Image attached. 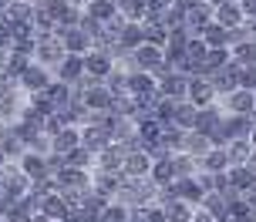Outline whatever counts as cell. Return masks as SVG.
<instances>
[{
	"instance_id": "cell-1",
	"label": "cell",
	"mask_w": 256,
	"mask_h": 222,
	"mask_svg": "<svg viewBox=\"0 0 256 222\" xmlns=\"http://www.w3.org/2000/svg\"><path fill=\"white\" fill-rule=\"evenodd\" d=\"M64 44H61V37L58 34H51V37H40L38 40V47H34V61L38 64H44L48 71H54V67L61 64V57H64Z\"/></svg>"
},
{
	"instance_id": "cell-2",
	"label": "cell",
	"mask_w": 256,
	"mask_h": 222,
	"mask_svg": "<svg viewBox=\"0 0 256 222\" xmlns=\"http://www.w3.org/2000/svg\"><path fill=\"white\" fill-rule=\"evenodd\" d=\"M84 57V74H91V78L104 81L112 71H115V57L108 51H102V47H91L88 54H81Z\"/></svg>"
},
{
	"instance_id": "cell-3",
	"label": "cell",
	"mask_w": 256,
	"mask_h": 222,
	"mask_svg": "<svg viewBox=\"0 0 256 222\" xmlns=\"http://www.w3.org/2000/svg\"><path fill=\"white\" fill-rule=\"evenodd\" d=\"M58 37H61V44H64V51L68 54H88L94 44H91V34H84L81 27H64V24H58V30H54Z\"/></svg>"
},
{
	"instance_id": "cell-4",
	"label": "cell",
	"mask_w": 256,
	"mask_h": 222,
	"mask_svg": "<svg viewBox=\"0 0 256 222\" xmlns=\"http://www.w3.org/2000/svg\"><path fill=\"white\" fill-rule=\"evenodd\" d=\"M219 105H222L226 115H250V111L256 108V94L246 91V88H236V91L222 94V98H219Z\"/></svg>"
},
{
	"instance_id": "cell-5",
	"label": "cell",
	"mask_w": 256,
	"mask_h": 222,
	"mask_svg": "<svg viewBox=\"0 0 256 222\" xmlns=\"http://www.w3.org/2000/svg\"><path fill=\"white\" fill-rule=\"evenodd\" d=\"M155 84H158V94H162V98L186 101V91H189V74H182V71H168L166 78H158Z\"/></svg>"
},
{
	"instance_id": "cell-6",
	"label": "cell",
	"mask_w": 256,
	"mask_h": 222,
	"mask_svg": "<svg viewBox=\"0 0 256 222\" xmlns=\"http://www.w3.org/2000/svg\"><path fill=\"white\" fill-rule=\"evenodd\" d=\"M17 84H20L24 91L38 94V91H44V88L51 84V71H48L44 64H38V61H30V64H27V71L17 78Z\"/></svg>"
},
{
	"instance_id": "cell-7",
	"label": "cell",
	"mask_w": 256,
	"mask_h": 222,
	"mask_svg": "<svg viewBox=\"0 0 256 222\" xmlns=\"http://www.w3.org/2000/svg\"><path fill=\"white\" fill-rule=\"evenodd\" d=\"M209 20H212V7H209L206 0L182 13V27H186V34H189V37H199V34H202V27L209 24Z\"/></svg>"
},
{
	"instance_id": "cell-8",
	"label": "cell",
	"mask_w": 256,
	"mask_h": 222,
	"mask_svg": "<svg viewBox=\"0 0 256 222\" xmlns=\"http://www.w3.org/2000/svg\"><path fill=\"white\" fill-rule=\"evenodd\" d=\"M186 101L196 108H206V105H216V91L209 78H189V91H186Z\"/></svg>"
},
{
	"instance_id": "cell-9",
	"label": "cell",
	"mask_w": 256,
	"mask_h": 222,
	"mask_svg": "<svg viewBox=\"0 0 256 222\" xmlns=\"http://www.w3.org/2000/svg\"><path fill=\"white\" fill-rule=\"evenodd\" d=\"M108 142H112V131L102 121H88V128L81 131V148H88V152H102L108 148Z\"/></svg>"
},
{
	"instance_id": "cell-10",
	"label": "cell",
	"mask_w": 256,
	"mask_h": 222,
	"mask_svg": "<svg viewBox=\"0 0 256 222\" xmlns=\"http://www.w3.org/2000/svg\"><path fill=\"white\" fill-rule=\"evenodd\" d=\"M212 20H216L219 27H226V30L240 27V24L246 20V17H243V10H240V0H226V3L212 7Z\"/></svg>"
},
{
	"instance_id": "cell-11",
	"label": "cell",
	"mask_w": 256,
	"mask_h": 222,
	"mask_svg": "<svg viewBox=\"0 0 256 222\" xmlns=\"http://www.w3.org/2000/svg\"><path fill=\"white\" fill-rule=\"evenodd\" d=\"M54 74H58V81H64V84L78 81L81 74H84V57H81V54H64L61 64L54 67Z\"/></svg>"
},
{
	"instance_id": "cell-12",
	"label": "cell",
	"mask_w": 256,
	"mask_h": 222,
	"mask_svg": "<svg viewBox=\"0 0 256 222\" xmlns=\"http://www.w3.org/2000/svg\"><path fill=\"white\" fill-rule=\"evenodd\" d=\"M122 169H125V175H132V179H142V175H148V169H152V158H148V152H125V158H122Z\"/></svg>"
},
{
	"instance_id": "cell-13",
	"label": "cell",
	"mask_w": 256,
	"mask_h": 222,
	"mask_svg": "<svg viewBox=\"0 0 256 222\" xmlns=\"http://www.w3.org/2000/svg\"><path fill=\"white\" fill-rule=\"evenodd\" d=\"M196 115H199V108L189 105V101H176V108H172V128H179V131H192L196 128Z\"/></svg>"
},
{
	"instance_id": "cell-14",
	"label": "cell",
	"mask_w": 256,
	"mask_h": 222,
	"mask_svg": "<svg viewBox=\"0 0 256 222\" xmlns=\"http://www.w3.org/2000/svg\"><path fill=\"white\" fill-rule=\"evenodd\" d=\"M226 185H230L232 192L243 196V192H250V189L256 185V179H253V172L246 169V165H232V169L226 172Z\"/></svg>"
},
{
	"instance_id": "cell-15",
	"label": "cell",
	"mask_w": 256,
	"mask_h": 222,
	"mask_svg": "<svg viewBox=\"0 0 256 222\" xmlns=\"http://www.w3.org/2000/svg\"><path fill=\"white\" fill-rule=\"evenodd\" d=\"M230 61L240 67H253L256 64V40H236V44H230Z\"/></svg>"
},
{
	"instance_id": "cell-16",
	"label": "cell",
	"mask_w": 256,
	"mask_h": 222,
	"mask_svg": "<svg viewBox=\"0 0 256 222\" xmlns=\"http://www.w3.org/2000/svg\"><path fill=\"white\" fill-rule=\"evenodd\" d=\"M118 44H122L125 51H135L138 44H145L138 20H122V27H118Z\"/></svg>"
},
{
	"instance_id": "cell-17",
	"label": "cell",
	"mask_w": 256,
	"mask_h": 222,
	"mask_svg": "<svg viewBox=\"0 0 256 222\" xmlns=\"http://www.w3.org/2000/svg\"><path fill=\"white\" fill-rule=\"evenodd\" d=\"M84 13L94 17L98 24H108V20H115V17H118L115 0H88V3H84Z\"/></svg>"
},
{
	"instance_id": "cell-18",
	"label": "cell",
	"mask_w": 256,
	"mask_h": 222,
	"mask_svg": "<svg viewBox=\"0 0 256 222\" xmlns=\"http://www.w3.org/2000/svg\"><path fill=\"white\" fill-rule=\"evenodd\" d=\"M78 145H81V131H78L74 125H64V128L54 135V152H58V155H68Z\"/></svg>"
},
{
	"instance_id": "cell-19",
	"label": "cell",
	"mask_w": 256,
	"mask_h": 222,
	"mask_svg": "<svg viewBox=\"0 0 256 222\" xmlns=\"http://www.w3.org/2000/svg\"><path fill=\"white\" fill-rule=\"evenodd\" d=\"M172 196L179 199V202H199L202 199V185L186 175V179H179V182L172 185Z\"/></svg>"
},
{
	"instance_id": "cell-20",
	"label": "cell",
	"mask_w": 256,
	"mask_h": 222,
	"mask_svg": "<svg viewBox=\"0 0 256 222\" xmlns=\"http://www.w3.org/2000/svg\"><path fill=\"white\" fill-rule=\"evenodd\" d=\"M40 212H44V219L64 222L71 209H68V202H64V199H58V196H44V199H40Z\"/></svg>"
},
{
	"instance_id": "cell-21",
	"label": "cell",
	"mask_w": 256,
	"mask_h": 222,
	"mask_svg": "<svg viewBox=\"0 0 256 222\" xmlns=\"http://www.w3.org/2000/svg\"><path fill=\"white\" fill-rule=\"evenodd\" d=\"M199 37L206 40V47H230V30L226 27H219L216 20H209V24L202 27V34Z\"/></svg>"
},
{
	"instance_id": "cell-22",
	"label": "cell",
	"mask_w": 256,
	"mask_h": 222,
	"mask_svg": "<svg viewBox=\"0 0 256 222\" xmlns=\"http://www.w3.org/2000/svg\"><path fill=\"white\" fill-rule=\"evenodd\" d=\"M186 155H206L209 148H212V142L206 138V135H199V131H186L182 135V145H179Z\"/></svg>"
},
{
	"instance_id": "cell-23",
	"label": "cell",
	"mask_w": 256,
	"mask_h": 222,
	"mask_svg": "<svg viewBox=\"0 0 256 222\" xmlns=\"http://www.w3.org/2000/svg\"><path fill=\"white\" fill-rule=\"evenodd\" d=\"M202 165H206V172H209V175H222V172L230 169L226 148H216V145H212V148H209V152L202 155Z\"/></svg>"
},
{
	"instance_id": "cell-24",
	"label": "cell",
	"mask_w": 256,
	"mask_h": 222,
	"mask_svg": "<svg viewBox=\"0 0 256 222\" xmlns=\"http://www.w3.org/2000/svg\"><path fill=\"white\" fill-rule=\"evenodd\" d=\"M115 10L118 17H125V20H138L145 17V0H115Z\"/></svg>"
},
{
	"instance_id": "cell-25",
	"label": "cell",
	"mask_w": 256,
	"mask_h": 222,
	"mask_svg": "<svg viewBox=\"0 0 256 222\" xmlns=\"http://www.w3.org/2000/svg\"><path fill=\"white\" fill-rule=\"evenodd\" d=\"M152 182L155 185H172L176 182V169H172V162L168 158H158V162H152Z\"/></svg>"
},
{
	"instance_id": "cell-26",
	"label": "cell",
	"mask_w": 256,
	"mask_h": 222,
	"mask_svg": "<svg viewBox=\"0 0 256 222\" xmlns=\"http://www.w3.org/2000/svg\"><path fill=\"white\" fill-rule=\"evenodd\" d=\"M226 148V158H230V165H246V158H250V152H253V145L246 142H230V145H222Z\"/></svg>"
},
{
	"instance_id": "cell-27",
	"label": "cell",
	"mask_w": 256,
	"mask_h": 222,
	"mask_svg": "<svg viewBox=\"0 0 256 222\" xmlns=\"http://www.w3.org/2000/svg\"><path fill=\"white\" fill-rule=\"evenodd\" d=\"M166 222H192V212H189V202H179V199H172L166 209Z\"/></svg>"
},
{
	"instance_id": "cell-28",
	"label": "cell",
	"mask_w": 256,
	"mask_h": 222,
	"mask_svg": "<svg viewBox=\"0 0 256 222\" xmlns=\"http://www.w3.org/2000/svg\"><path fill=\"white\" fill-rule=\"evenodd\" d=\"M122 158H125V152H122V148H112V145H108V148H102V172H118L122 169Z\"/></svg>"
},
{
	"instance_id": "cell-29",
	"label": "cell",
	"mask_w": 256,
	"mask_h": 222,
	"mask_svg": "<svg viewBox=\"0 0 256 222\" xmlns=\"http://www.w3.org/2000/svg\"><path fill=\"white\" fill-rule=\"evenodd\" d=\"M206 40L202 37H189V44H186V61H202L206 57Z\"/></svg>"
},
{
	"instance_id": "cell-30",
	"label": "cell",
	"mask_w": 256,
	"mask_h": 222,
	"mask_svg": "<svg viewBox=\"0 0 256 222\" xmlns=\"http://www.w3.org/2000/svg\"><path fill=\"white\" fill-rule=\"evenodd\" d=\"M24 172L30 175V179H40V175H48V165H44L40 155H27L24 158Z\"/></svg>"
},
{
	"instance_id": "cell-31",
	"label": "cell",
	"mask_w": 256,
	"mask_h": 222,
	"mask_svg": "<svg viewBox=\"0 0 256 222\" xmlns=\"http://www.w3.org/2000/svg\"><path fill=\"white\" fill-rule=\"evenodd\" d=\"M102 222H125V209H122V206L104 209V212H102Z\"/></svg>"
},
{
	"instance_id": "cell-32",
	"label": "cell",
	"mask_w": 256,
	"mask_h": 222,
	"mask_svg": "<svg viewBox=\"0 0 256 222\" xmlns=\"http://www.w3.org/2000/svg\"><path fill=\"white\" fill-rule=\"evenodd\" d=\"M240 10L246 20H256V0H240Z\"/></svg>"
},
{
	"instance_id": "cell-33",
	"label": "cell",
	"mask_w": 256,
	"mask_h": 222,
	"mask_svg": "<svg viewBox=\"0 0 256 222\" xmlns=\"http://www.w3.org/2000/svg\"><path fill=\"white\" fill-rule=\"evenodd\" d=\"M10 222H30V216H27L24 206H14L10 209Z\"/></svg>"
},
{
	"instance_id": "cell-34",
	"label": "cell",
	"mask_w": 256,
	"mask_h": 222,
	"mask_svg": "<svg viewBox=\"0 0 256 222\" xmlns=\"http://www.w3.org/2000/svg\"><path fill=\"white\" fill-rule=\"evenodd\" d=\"M145 222H166V212H162V209H148Z\"/></svg>"
},
{
	"instance_id": "cell-35",
	"label": "cell",
	"mask_w": 256,
	"mask_h": 222,
	"mask_svg": "<svg viewBox=\"0 0 256 222\" xmlns=\"http://www.w3.org/2000/svg\"><path fill=\"white\" fill-rule=\"evenodd\" d=\"M246 142H250V145L256 148V121H253V128H250V138H246Z\"/></svg>"
},
{
	"instance_id": "cell-36",
	"label": "cell",
	"mask_w": 256,
	"mask_h": 222,
	"mask_svg": "<svg viewBox=\"0 0 256 222\" xmlns=\"http://www.w3.org/2000/svg\"><path fill=\"white\" fill-rule=\"evenodd\" d=\"M206 3H209V7H219V3H226V0H206Z\"/></svg>"
},
{
	"instance_id": "cell-37",
	"label": "cell",
	"mask_w": 256,
	"mask_h": 222,
	"mask_svg": "<svg viewBox=\"0 0 256 222\" xmlns=\"http://www.w3.org/2000/svg\"><path fill=\"white\" fill-rule=\"evenodd\" d=\"M253 94H256V91H253Z\"/></svg>"
}]
</instances>
